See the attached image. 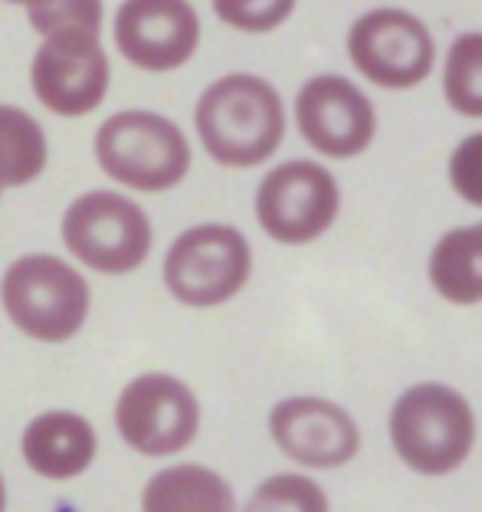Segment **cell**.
<instances>
[{"label":"cell","mask_w":482,"mask_h":512,"mask_svg":"<svg viewBox=\"0 0 482 512\" xmlns=\"http://www.w3.org/2000/svg\"><path fill=\"white\" fill-rule=\"evenodd\" d=\"M269 434L289 460L312 470H335L355 460L358 424L342 404L328 398H286L269 411Z\"/></svg>","instance_id":"obj_13"},{"label":"cell","mask_w":482,"mask_h":512,"mask_svg":"<svg viewBox=\"0 0 482 512\" xmlns=\"http://www.w3.org/2000/svg\"><path fill=\"white\" fill-rule=\"evenodd\" d=\"M50 161L43 125L27 109L0 102V191L37 181Z\"/></svg>","instance_id":"obj_17"},{"label":"cell","mask_w":482,"mask_h":512,"mask_svg":"<svg viewBox=\"0 0 482 512\" xmlns=\"http://www.w3.org/2000/svg\"><path fill=\"white\" fill-rule=\"evenodd\" d=\"M115 427L141 457H174L191 447L201 427L197 394L168 371H145L115 401Z\"/></svg>","instance_id":"obj_7"},{"label":"cell","mask_w":482,"mask_h":512,"mask_svg":"<svg viewBox=\"0 0 482 512\" xmlns=\"http://www.w3.org/2000/svg\"><path fill=\"white\" fill-rule=\"evenodd\" d=\"M0 306L27 339L60 345L82 332L92 309V289L73 263L53 253H27L4 270Z\"/></svg>","instance_id":"obj_2"},{"label":"cell","mask_w":482,"mask_h":512,"mask_svg":"<svg viewBox=\"0 0 482 512\" xmlns=\"http://www.w3.org/2000/svg\"><path fill=\"white\" fill-rule=\"evenodd\" d=\"M197 138L223 168H256L286 138V109L273 83L253 73H230L204 89L194 109Z\"/></svg>","instance_id":"obj_1"},{"label":"cell","mask_w":482,"mask_h":512,"mask_svg":"<svg viewBox=\"0 0 482 512\" xmlns=\"http://www.w3.org/2000/svg\"><path fill=\"white\" fill-rule=\"evenodd\" d=\"M450 181L453 191L466 204L482 207V132L463 138L450 158Z\"/></svg>","instance_id":"obj_22"},{"label":"cell","mask_w":482,"mask_h":512,"mask_svg":"<svg viewBox=\"0 0 482 512\" xmlns=\"http://www.w3.org/2000/svg\"><path fill=\"white\" fill-rule=\"evenodd\" d=\"M0 512H7V483H4V476H0Z\"/></svg>","instance_id":"obj_23"},{"label":"cell","mask_w":482,"mask_h":512,"mask_svg":"<svg viewBox=\"0 0 482 512\" xmlns=\"http://www.w3.org/2000/svg\"><path fill=\"white\" fill-rule=\"evenodd\" d=\"M23 463L43 480H76L99 453V437L86 417L76 411H43L23 427Z\"/></svg>","instance_id":"obj_14"},{"label":"cell","mask_w":482,"mask_h":512,"mask_svg":"<svg viewBox=\"0 0 482 512\" xmlns=\"http://www.w3.org/2000/svg\"><path fill=\"white\" fill-rule=\"evenodd\" d=\"M164 289L191 309H214L237 299L253 276V250L237 227L197 224L164 253Z\"/></svg>","instance_id":"obj_5"},{"label":"cell","mask_w":482,"mask_h":512,"mask_svg":"<svg viewBox=\"0 0 482 512\" xmlns=\"http://www.w3.org/2000/svg\"><path fill=\"white\" fill-rule=\"evenodd\" d=\"M430 286L453 306L482 302V224L456 227L443 234L430 250Z\"/></svg>","instance_id":"obj_16"},{"label":"cell","mask_w":482,"mask_h":512,"mask_svg":"<svg viewBox=\"0 0 482 512\" xmlns=\"http://www.w3.org/2000/svg\"><path fill=\"white\" fill-rule=\"evenodd\" d=\"M96 161L115 184L141 194L171 191L191 171V145L171 119L145 109L109 115L96 132Z\"/></svg>","instance_id":"obj_3"},{"label":"cell","mask_w":482,"mask_h":512,"mask_svg":"<svg viewBox=\"0 0 482 512\" xmlns=\"http://www.w3.org/2000/svg\"><path fill=\"white\" fill-rule=\"evenodd\" d=\"M243 512H328V496L302 473H276L253 490Z\"/></svg>","instance_id":"obj_19"},{"label":"cell","mask_w":482,"mask_h":512,"mask_svg":"<svg viewBox=\"0 0 482 512\" xmlns=\"http://www.w3.org/2000/svg\"><path fill=\"white\" fill-rule=\"evenodd\" d=\"M141 512H237V496L204 463H174L145 483Z\"/></svg>","instance_id":"obj_15"},{"label":"cell","mask_w":482,"mask_h":512,"mask_svg":"<svg viewBox=\"0 0 482 512\" xmlns=\"http://www.w3.org/2000/svg\"><path fill=\"white\" fill-rule=\"evenodd\" d=\"M348 56L374 86L414 89L430 76L437 43L420 17L397 7H381L351 23Z\"/></svg>","instance_id":"obj_9"},{"label":"cell","mask_w":482,"mask_h":512,"mask_svg":"<svg viewBox=\"0 0 482 512\" xmlns=\"http://www.w3.org/2000/svg\"><path fill=\"white\" fill-rule=\"evenodd\" d=\"M7 4H20L23 7V0H7Z\"/></svg>","instance_id":"obj_24"},{"label":"cell","mask_w":482,"mask_h":512,"mask_svg":"<svg viewBox=\"0 0 482 512\" xmlns=\"http://www.w3.org/2000/svg\"><path fill=\"white\" fill-rule=\"evenodd\" d=\"M63 243L86 270L128 276L148 260L155 230L141 204L119 191H86L63 214Z\"/></svg>","instance_id":"obj_6"},{"label":"cell","mask_w":482,"mask_h":512,"mask_svg":"<svg viewBox=\"0 0 482 512\" xmlns=\"http://www.w3.org/2000/svg\"><path fill=\"white\" fill-rule=\"evenodd\" d=\"M30 27L40 37H53V33H102V0H23Z\"/></svg>","instance_id":"obj_20"},{"label":"cell","mask_w":482,"mask_h":512,"mask_svg":"<svg viewBox=\"0 0 482 512\" xmlns=\"http://www.w3.org/2000/svg\"><path fill=\"white\" fill-rule=\"evenodd\" d=\"M342 191L335 174L315 161H286L256 188V220L266 237L286 247L319 240L335 224Z\"/></svg>","instance_id":"obj_8"},{"label":"cell","mask_w":482,"mask_h":512,"mask_svg":"<svg viewBox=\"0 0 482 512\" xmlns=\"http://www.w3.org/2000/svg\"><path fill=\"white\" fill-rule=\"evenodd\" d=\"M476 440L473 407L437 381L407 388L391 411V444L410 470L443 476L463 467Z\"/></svg>","instance_id":"obj_4"},{"label":"cell","mask_w":482,"mask_h":512,"mask_svg":"<svg viewBox=\"0 0 482 512\" xmlns=\"http://www.w3.org/2000/svg\"><path fill=\"white\" fill-rule=\"evenodd\" d=\"M296 125L319 155L355 158L374 142L378 115L351 79L315 76L296 96Z\"/></svg>","instance_id":"obj_12"},{"label":"cell","mask_w":482,"mask_h":512,"mask_svg":"<svg viewBox=\"0 0 482 512\" xmlns=\"http://www.w3.org/2000/svg\"><path fill=\"white\" fill-rule=\"evenodd\" d=\"M296 0H214V14L240 33H269L282 27Z\"/></svg>","instance_id":"obj_21"},{"label":"cell","mask_w":482,"mask_h":512,"mask_svg":"<svg viewBox=\"0 0 482 512\" xmlns=\"http://www.w3.org/2000/svg\"><path fill=\"white\" fill-rule=\"evenodd\" d=\"M443 92L460 115L482 119V33H463L453 40L446 53Z\"/></svg>","instance_id":"obj_18"},{"label":"cell","mask_w":482,"mask_h":512,"mask_svg":"<svg viewBox=\"0 0 482 512\" xmlns=\"http://www.w3.org/2000/svg\"><path fill=\"white\" fill-rule=\"evenodd\" d=\"M112 33L132 66L171 73L197 53L201 17L187 0H122Z\"/></svg>","instance_id":"obj_11"},{"label":"cell","mask_w":482,"mask_h":512,"mask_svg":"<svg viewBox=\"0 0 482 512\" xmlns=\"http://www.w3.org/2000/svg\"><path fill=\"white\" fill-rule=\"evenodd\" d=\"M112 66L92 33H53L30 63V86L53 115L82 119L109 96Z\"/></svg>","instance_id":"obj_10"}]
</instances>
